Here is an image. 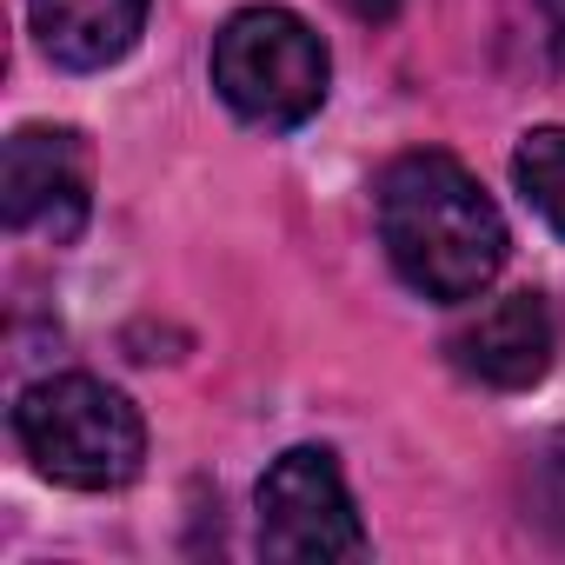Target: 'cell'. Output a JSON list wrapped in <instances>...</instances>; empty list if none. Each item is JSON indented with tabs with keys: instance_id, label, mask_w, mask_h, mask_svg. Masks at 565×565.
Segmentation results:
<instances>
[{
	"instance_id": "6da1fadb",
	"label": "cell",
	"mask_w": 565,
	"mask_h": 565,
	"mask_svg": "<svg viewBox=\"0 0 565 565\" xmlns=\"http://www.w3.org/2000/svg\"><path fill=\"white\" fill-rule=\"evenodd\" d=\"M380 239L426 300H479L505 266V220L452 153H399L380 173Z\"/></svg>"
},
{
	"instance_id": "7a4b0ae2",
	"label": "cell",
	"mask_w": 565,
	"mask_h": 565,
	"mask_svg": "<svg viewBox=\"0 0 565 565\" xmlns=\"http://www.w3.org/2000/svg\"><path fill=\"white\" fill-rule=\"evenodd\" d=\"M14 439L34 459V472L67 492H114L147 459V426L134 399L87 373L34 380L14 399Z\"/></svg>"
},
{
	"instance_id": "3957f363",
	"label": "cell",
	"mask_w": 565,
	"mask_h": 565,
	"mask_svg": "<svg viewBox=\"0 0 565 565\" xmlns=\"http://www.w3.org/2000/svg\"><path fill=\"white\" fill-rule=\"evenodd\" d=\"M327 41L287 8H239L213 41V87L253 127H307L327 100Z\"/></svg>"
},
{
	"instance_id": "277c9868",
	"label": "cell",
	"mask_w": 565,
	"mask_h": 565,
	"mask_svg": "<svg viewBox=\"0 0 565 565\" xmlns=\"http://www.w3.org/2000/svg\"><path fill=\"white\" fill-rule=\"evenodd\" d=\"M259 552L279 565H327V558H360L366 532L353 512V492L320 446L279 452L259 479Z\"/></svg>"
},
{
	"instance_id": "5b68a950",
	"label": "cell",
	"mask_w": 565,
	"mask_h": 565,
	"mask_svg": "<svg viewBox=\"0 0 565 565\" xmlns=\"http://www.w3.org/2000/svg\"><path fill=\"white\" fill-rule=\"evenodd\" d=\"M0 213L14 233L67 246L87 226V153L67 127H21L0 167Z\"/></svg>"
},
{
	"instance_id": "8992f818",
	"label": "cell",
	"mask_w": 565,
	"mask_h": 565,
	"mask_svg": "<svg viewBox=\"0 0 565 565\" xmlns=\"http://www.w3.org/2000/svg\"><path fill=\"white\" fill-rule=\"evenodd\" d=\"M452 366L479 386H499V393H519V386H539L552 373V353H558V327H552V307L539 294H505L492 307H479L452 340H446Z\"/></svg>"
},
{
	"instance_id": "52a82bcc",
	"label": "cell",
	"mask_w": 565,
	"mask_h": 565,
	"mask_svg": "<svg viewBox=\"0 0 565 565\" xmlns=\"http://www.w3.org/2000/svg\"><path fill=\"white\" fill-rule=\"evenodd\" d=\"M147 28V0H34V34L54 67L100 74L134 54Z\"/></svg>"
},
{
	"instance_id": "ba28073f",
	"label": "cell",
	"mask_w": 565,
	"mask_h": 565,
	"mask_svg": "<svg viewBox=\"0 0 565 565\" xmlns=\"http://www.w3.org/2000/svg\"><path fill=\"white\" fill-rule=\"evenodd\" d=\"M512 180H519L525 206H532L552 233H565V127L525 134L519 153H512Z\"/></svg>"
},
{
	"instance_id": "9c48e42d",
	"label": "cell",
	"mask_w": 565,
	"mask_h": 565,
	"mask_svg": "<svg viewBox=\"0 0 565 565\" xmlns=\"http://www.w3.org/2000/svg\"><path fill=\"white\" fill-rule=\"evenodd\" d=\"M532 519L552 532V539H565V433L539 452V466H532Z\"/></svg>"
}]
</instances>
